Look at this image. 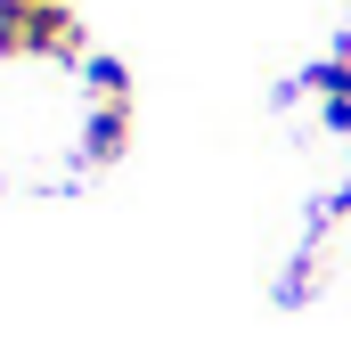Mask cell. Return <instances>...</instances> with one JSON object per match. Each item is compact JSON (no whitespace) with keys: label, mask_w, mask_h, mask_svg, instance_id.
<instances>
[{"label":"cell","mask_w":351,"mask_h":351,"mask_svg":"<svg viewBox=\"0 0 351 351\" xmlns=\"http://www.w3.org/2000/svg\"><path fill=\"white\" fill-rule=\"evenodd\" d=\"M131 156V98H98L90 106V123H82V164H123Z\"/></svg>","instance_id":"cell-1"},{"label":"cell","mask_w":351,"mask_h":351,"mask_svg":"<svg viewBox=\"0 0 351 351\" xmlns=\"http://www.w3.org/2000/svg\"><path fill=\"white\" fill-rule=\"evenodd\" d=\"M302 90H319V98H351V41H343V49H327V58L302 74Z\"/></svg>","instance_id":"cell-3"},{"label":"cell","mask_w":351,"mask_h":351,"mask_svg":"<svg viewBox=\"0 0 351 351\" xmlns=\"http://www.w3.org/2000/svg\"><path fill=\"white\" fill-rule=\"evenodd\" d=\"M33 8H41V0H33Z\"/></svg>","instance_id":"cell-6"},{"label":"cell","mask_w":351,"mask_h":351,"mask_svg":"<svg viewBox=\"0 0 351 351\" xmlns=\"http://www.w3.org/2000/svg\"><path fill=\"white\" fill-rule=\"evenodd\" d=\"M82 82L98 98H131V74H123V58H82Z\"/></svg>","instance_id":"cell-4"},{"label":"cell","mask_w":351,"mask_h":351,"mask_svg":"<svg viewBox=\"0 0 351 351\" xmlns=\"http://www.w3.org/2000/svg\"><path fill=\"white\" fill-rule=\"evenodd\" d=\"M8 58H41V8L33 0H0V66Z\"/></svg>","instance_id":"cell-2"},{"label":"cell","mask_w":351,"mask_h":351,"mask_svg":"<svg viewBox=\"0 0 351 351\" xmlns=\"http://www.w3.org/2000/svg\"><path fill=\"white\" fill-rule=\"evenodd\" d=\"M327 131H343V139H351V98H327Z\"/></svg>","instance_id":"cell-5"}]
</instances>
